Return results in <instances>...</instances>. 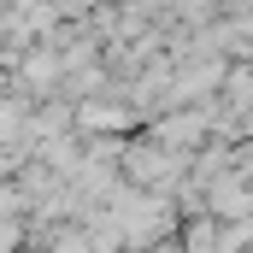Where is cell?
Masks as SVG:
<instances>
[{
    "instance_id": "6da1fadb",
    "label": "cell",
    "mask_w": 253,
    "mask_h": 253,
    "mask_svg": "<svg viewBox=\"0 0 253 253\" xmlns=\"http://www.w3.org/2000/svg\"><path fill=\"white\" fill-rule=\"evenodd\" d=\"M47 253H94V242H88V230L77 224V230H65V236H53V248Z\"/></svg>"
}]
</instances>
